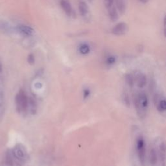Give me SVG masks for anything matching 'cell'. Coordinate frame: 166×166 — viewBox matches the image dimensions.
<instances>
[{
	"mask_svg": "<svg viewBox=\"0 0 166 166\" xmlns=\"http://www.w3.org/2000/svg\"><path fill=\"white\" fill-rule=\"evenodd\" d=\"M134 104L138 117L140 118H144L146 115L149 104V97L147 94L143 92H138L136 95Z\"/></svg>",
	"mask_w": 166,
	"mask_h": 166,
	"instance_id": "cell-1",
	"label": "cell"
},
{
	"mask_svg": "<svg viewBox=\"0 0 166 166\" xmlns=\"http://www.w3.org/2000/svg\"><path fill=\"white\" fill-rule=\"evenodd\" d=\"M135 149L140 164L145 166L146 160V143L142 136H138L135 141Z\"/></svg>",
	"mask_w": 166,
	"mask_h": 166,
	"instance_id": "cell-2",
	"label": "cell"
},
{
	"mask_svg": "<svg viewBox=\"0 0 166 166\" xmlns=\"http://www.w3.org/2000/svg\"><path fill=\"white\" fill-rule=\"evenodd\" d=\"M29 99L23 90L17 94L16 96V104L20 112H24L28 109Z\"/></svg>",
	"mask_w": 166,
	"mask_h": 166,
	"instance_id": "cell-3",
	"label": "cell"
},
{
	"mask_svg": "<svg viewBox=\"0 0 166 166\" xmlns=\"http://www.w3.org/2000/svg\"><path fill=\"white\" fill-rule=\"evenodd\" d=\"M157 149L159 166H166V144L162 140H160L158 144L156 145Z\"/></svg>",
	"mask_w": 166,
	"mask_h": 166,
	"instance_id": "cell-4",
	"label": "cell"
},
{
	"mask_svg": "<svg viewBox=\"0 0 166 166\" xmlns=\"http://www.w3.org/2000/svg\"><path fill=\"white\" fill-rule=\"evenodd\" d=\"M11 151L14 158L16 165L22 164L26 162L27 160V154L22 148L19 147H14Z\"/></svg>",
	"mask_w": 166,
	"mask_h": 166,
	"instance_id": "cell-5",
	"label": "cell"
},
{
	"mask_svg": "<svg viewBox=\"0 0 166 166\" xmlns=\"http://www.w3.org/2000/svg\"><path fill=\"white\" fill-rule=\"evenodd\" d=\"M149 161L150 166H157L159 164V158L157 147H152L150 149L149 154Z\"/></svg>",
	"mask_w": 166,
	"mask_h": 166,
	"instance_id": "cell-6",
	"label": "cell"
},
{
	"mask_svg": "<svg viewBox=\"0 0 166 166\" xmlns=\"http://www.w3.org/2000/svg\"><path fill=\"white\" fill-rule=\"evenodd\" d=\"M134 77L135 84L137 85L139 88H143L145 87L147 84V78L143 73L141 72L135 73Z\"/></svg>",
	"mask_w": 166,
	"mask_h": 166,
	"instance_id": "cell-7",
	"label": "cell"
},
{
	"mask_svg": "<svg viewBox=\"0 0 166 166\" xmlns=\"http://www.w3.org/2000/svg\"><path fill=\"white\" fill-rule=\"evenodd\" d=\"M155 105L160 112H166V98L157 95L155 96Z\"/></svg>",
	"mask_w": 166,
	"mask_h": 166,
	"instance_id": "cell-8",
	"label": "cell"
},
{
	"mask_svg": "<svg viewBox=\"0 0 166 166\" xmlns=\"http://www.w3.org/2000/svg\"><path fill=\"white\" fill-rule=\"evenodd\" d=\"M127 31V25L124 22H121L113 27L112 32L114 35L116 36H121L123 35Z\"/></svg>",
	"mask_w": 166,
	"mask_h": 166,
	"instance_id": "cell-9",
	"label": "cell"
},
{
	"mask_svg": "<svg viewBox=\"0 0 166 166\" xmlns=\"http://www.w3.org/2000/svg\"><path fill=\"white\" fill-rule=\"evenodd\" d=\"M60 6L68 16H71L72 13V8L71 4L69 3V2H68L67 0H61L60 1Z\"/></svg>",
	"mask_w": 166,
	"mask_h": 166,
	"instance_id": "cell-10",
	"label": "cell"
},
{
	"mask_svg": "<svg viewBox=\"0 0 166 166\" xmlns=\"http://www.w3.org/2000/svg\"><path fill=\"white\" fill-rule=\"evenodd\" d=\"M18 31L22 34L26 35V36H31L34 33V30L29 26H24V25H20L18 27Z\"/></svg>",
	"mask_w": 166,
	"mask_h": 166,
	"instance_id": "cell-11",
	"label": "cell"
},
{
	"mask_svg": "<svg viewBox=\"0 0 166 166\" xmlns=\"http://www.w3.org/2000/svg\"><path fill=\"white\" fill-rule=\"evenodd\" d=\"M115 5L119 12L121 14L125 13L126 11V2L125 0H115Z\"/></svg>",
	"mask_w": 166,
	"mask_h": 166,
	"instance_id": "cell-12",
	"label": "cell"
},
{
	"mask_svg": "<svg viewBox=\"0 0 166 166\" xmlns=\"http://www.w3.org/2000/svg\"><path fill=\"white\" fill-rule=\"evenodd\" d=\"M108 14H109L110 18L112 22H115L118 19V18H119L118 13V11H117L116 9H115V7H114L113 6L110 7L108 9Z\"/></svg>",
	"mask_w": 166,
	"mask_h": 166,
	"instance_id": "cell-13",
	"label": "cell"
},
{
	"mask_svg": "<svg viewBox=\"0 0 166 166\" xmlns=\"http://www.w3.org/2000/svg\"><path fill=\"white\" fill-rule=\"evenodd\" d=\"M79 11L80 15H82V16H85V15L87 14L88 12V7L87 4L84 2H80L79 5Z\"/></svg>",
	"mask_w": 166,
	"mask_h": 166,
	"instance_id": "cell-14",
	"label": "cell"
},
{
	"mask_svg": "<svg viewBox=\"0 0 166 166\" xmlns=\"http://www.w3.org/2000/svg\"><path fill=\"white\" fill-rule=\"evenodd\" d=\"M125 81H126V83L130 87H132L134 86V84H135L134 75L132 74L126 75V76H125Z\"/></svg>",
	"mask_w": 166,
	"mask_h": 166,
	"instance_id": "cell-15",
	"label": "cell"
},
{
	"mask_svg": "<svg viewBox=\"0 0 166 166\" xmlns=\"http://www.w3.org/2000/svg\"><path fill=\"white\" fill-rule=\"evenodd\" d=\"M90 51V48L87 44H83L80 47V52L83 55L88 54Z\"/></svg>",
	"mask_w": 166,
	"mask_h": 166,
	"instance_id": "cell-16",
	"label": "cell"
},
{
	"mask_svg": "<svg viewBox=\"0 0 166 166\" xmlns=\"http://www.w3.org/2000/svg\"><path fill=\"white\" fill-rule=\"evenodd\" d=\"M27 61L29 62V64H30L31 65H33L34 64V62H35V58H34V55L31 53L29 54L28 55V57H27Z\"/></svg>",
	"mask_w": 166,
	"mask_h": 166,
	"instance_id": "cell-17",
	"label": "cell"
},
{
	"mask_svg": "<svg viewBox=\"0 0 166 166\" xmlns=\"http://www.w3.org/2000/svg\"><path fill=\"white\" fill-rule=\"evenodd\" d=\"M106 62L108 65H112L115 62V58L113 56L108 57L106 60Z\"/></svg>",
	"mask_w": 166,
	"mask_h": 166,
	"instance_id": "cell-18",
	"label": "cell"
},
{
	"mask_svg": "<svg viewBox=\"0 0 166 166\" xmlns=\"http://www.w3.org/2000/svg\"><path fill=\"white\" fill-rule=\"evenodd\" d=\"M114 1V0H104V4L107 8L109 9L110 7H111L113 5Z\"/></svg>",
	"mask_w": 166,
	"mask_h": 166,
	"instance_id": "cell-19",
	"label": "cell"
},
{
	"mask_svg": "<svg viewBox=\"0 0 166 166\" xmlns=\"http://www.w3.org/2000/svg\"><path fill=\"white\" fill-rule=\"evenodd\" d=\"M90 90L88 89H85L84 90V94H83V96H84V99H87V97H88L90 96Z\"/></svg>",
	"mask_w": 166,
	"mask_h": 166,
	"instance_id": "cell-20",
	"label": "cell"
},
{
	"mask_svg": "<svg viewBox=\"0 0 166 166\" xmlns=\"http://www.w3.org/2000/svg\"><path fill=\"white\" fill-rule=\"evenodd\" d=\"M164 28H166V15L165 16L164 20Z\"/></svg>",
	"mask_w": 166,
	"mask_h": 166,
	"instance_id": "cell-21",
	"label": "cell"
},
{
	"mask_svg": "<svg viewBox=\"0 0 166 166\" xmlns=\"http://www.w3.org/2000/svg\"><path fill=\"white\" fill-rule=\"evenodd\" d=\"M2 69H3V68H2V64L1 61H0V73H2Z\"/></svg>",
	"mask_w": 166,
	"mask_h": 166,
	"instance_id": "cell-22",
	"label": "cell"
},
{
	"mask_svg": "<svg viewBox=\"0 0 166 166\" xmlns=\"http://www.w3.org/2000/svg\"><path fill=\"white\" fill-rule=\"evenodd\" d=\"M140 1L141 2H142V3H147V2L149 1V0H140Z\"/></svg>",
	"mask_w": 166,
	"mask_h": 166,
	"instance_id": "cell-23",
	"label": "cell"
},
{
	"mask_svg": "<svg viewBox=\"0 0 166 166\" xmlns=\"http://www.w3.org/2000/svg\"><path fill=\"white\" fill-rule=\"evenodd\" d=\"M164 36L166 37V28H164Z\"/></svg>",
	"mask_w": 166,
	"mask_h": 166,
	"instance_id": "cell-24",
	"label": "cell"
}]
</instances>
